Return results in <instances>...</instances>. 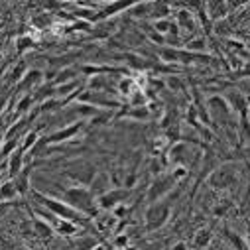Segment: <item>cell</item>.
I'll list each match as a JSON object with an SVG mask.
<instances>
[{
    "instance_id": "1",
    "label": "cell",
    "mask_w": 250,
    "mask_h": 250,
    "mask_svg": "<svg viewBox=\"0 0 250 250\" xmlns=\"http://www.w3.org/2000/svg\"><path fill=\"white\" fill-rule=\"evenodd\" d=\"M32 193H34V199H36L42 207H45L47 211H51L53 215L65 219V221H71V223H75L77 227H83V229H91V227H93L91 217H87V215H83L81 211L73 209V207L67 205L65 201L55 199V197H51V195H43V193H40V191H32Z\"/></svg>"
},
{
    "instance_id": "2",
    "label": "cell",
    "mask_w": 250,
    "mask_h": 250,
    "mask_svg": "<svg viewBox=\"0 0 250 250\" xmlns=\"http://www.w3.org/2000/svg\"><path fill=\"white\" fill-rule=\"evenodd\" d=\"M61 201H65L67 205H71L73 209L81 211L83 215L95 219L99 215V205H97V197L89 191V187L85 185H73V187H67V189H63L59 193Z\"/></svg>"
},
{
    "instance_id": "3",
    "label": "cell",
    "mask_w": 250,
    "mask_h": 250,
    "mask_svg": "<svg viewBox=\"0 0 250 250\" xmlns=\"http://www.w3.org/2000/svg\"><path fill=\"white\" fill-rule=\"evenodd\" d=\"M207 110H209V118L227 124V126H232V124H238L236 114L232 112L229 101L223 95H213L207 99Z\"/></svg>"
},
{
    "instance_id": "4",
    "label": "cell",
    "mask_w": 250,
    "mask_h": 250,
    "mask_svg": "<svg viewBox=\"0 0 250 250\" xmlns=\"http://www.w3.org/2000/svg\"><path fill=\"white\" fill-rule=\"evenodd\" d=\"M207 183L213 187V189H229V187H232L236 183V166L230 162L217 166L209 173Z\"/></svg>"
},
{
    "instance_id": "5",
    "label": "cell",
    "mask_w": 250,
    "mask_h": 250,
    "mask_svg": "<svg viewBox=\"0 0 250 250\" xmlns=\"http://www.w3.org/2000/svg\"><path fill=\"white\" fill-rule=\"evenodd\" d=\"M95 173H97L95 166L91 162H87V160H75V162L67 164V167H65V175L71 181H75L77 185H85V187H89V183L93 181Z\"/></svg>"
},
{
    "instance_id": "6",
    "label": "cell",
    "mask_w": 250,
    "mask_h": 250,
    "mask_svg": "<svg viewBox=\"0 0 250 250\" xmlns=\"http://www.w3.org/2000/svg\"><path fill=\"white\" fill-rule=\"evenodd\" d=\"M169 215H171V209H169L167 203H164V201L150 203V207L146 211V230L162 229L169 221Z\"/></svg>"
},
{
    "instance_id": "7",
    "label": "cell",
    "mask_w": 250,
    "mask_h": 250,
    "mask_svg": "<svg viewBox=\"0 0 250 250\" xmlns=\"http://www.w3.org/2000/svg\"><path fill=\"white\" fill-rule=\"evenodd\" d=\"M177 185V179L169 173V175H158L152 183H150V187H148V193H146V199H148V203H156V201H162L173 187Z\"/></svg>"
},
{
    "instance_id": "8",
    "label": "cell",
    "mask_w": 250,
    "mask_h": 250,
    "mask_svg": "<svg viewBox=\"0 0 250 250\" xmlns=\"http://www.w3.org/2000/svg\"><path fill=\"white\" fill-rule=\"evenodd\" d=\"M128 195H130V189H126V187H114V189L110 187L106 193H103L101 197H97V205H99L101 211L110 213L114 207H118V205H122L124 201H126Z\"/></svg>"
},
{
    "instance_id": "9",
    "label": "cell",
    "mask_w": 250,
    "mask_h": 250,
    "mask_svg": "<svg viewBox=\"0 0 250 250\" xmlns=\"http://www.w3.org/2000/svg\"><path fill=\"white\" fill-rule=\"evenodd\" d=\"M81 128H83V120L79 118V120H75V122H71L69 126H63V128H59V130H55L53 134H45V142H47V146H55V144H65V142H71L79 132H81Z\"/></svg>"
},
{
    "instance_id": "10",
    "label": "cell",
    "mask_w": 250,
    "mask_h": 250,
    "mask_svg": "<svg viewBox=\"0 0 250 250\" xmlns=\"http://www.w3.org/2000/svg\"><path fill=\"white\" fill-rule=\"evenodd\" d=\"M223 97L229 101V104H230L232 112L236 114V118L248 116V110H250V103H248V99H246V97H244L240 91H236V89H229V91H227Z\"/></svg>"
},
{
    "instance_id": "11",
    "label": "cell",
    "mask_w": 250,
    "mask_h": 250,
    "mask_svg": "<svg viewBox=\"0 0 250 250\" xmlns=\"http://www.w3.org/2000/svg\"><path fill=\"white\" fill-rule=\"evenodd\" d=\"M43 81V73L40 69H28L24 79L14 87V93H32V89L40 87Z\"/></svg>"
},
{
    "instance_id": "12",
    "label": "cell",
    "mask_w": 250,
    "mask_h": 250,
    "mask_svg": "<svg viewBox=\"0 0 250 250\" xmlns=\"http://www.w3.org/2000/svg\"><path fill=\"white\" fill-rule=\"evenodd\" d=\"M175 24H177V28H179L181 32H189V34H193V32L197 30L195 14H193L191 10H187V8L177 10V14H175Z\"/></svg>"
},
{
    "instance_id": "13",
    "label": "cell",
    "mask_w": 250,
    "mask_h": 250,
    "mask_svg": "<svg viewBox=\"0 0 250 250\" xmlns=\"http://www.w3.org/2000/svg\"><path fill=\"white\" fill-rule=\"evenodd\" d=\"M110 187H112L110 175L104 173V171H97L95 177H93V181L89 183V191H91L95 197H101L103 193H106V191L110 189Z\"/></svg>"
},
{
    "instance_id": "14",
    "label": "cell",
    "mask_w": 250,
    "mask_h": 250,
    "mask_svg": "<svg viewBox=\"0 0 250 250\" xmlns=\"http://www.w3.org/2000/svg\"><path fill=\"white\" fill-rule=\"evenodd\" d=\"M32 232H34V236H38V238H42V240H49V238H53V234H55V230H53V227L47 223V221H43L42 217H34L32 215Z\"/></svg>"
},
{
    "instance_id": "15",
    "label": "cell",
    "mask_w": 250,
    "mask_h": 250,
    "mask_svg": "<svg viewBox=\"0 0 250 250\" xmlns=\"http://www.w3.org/2000/svg\"><path fill=\"white\" fill-rule=\"evenodd\" d=\"M71 16L75 20H83V22H89V24H99V10L93 4H89V6L79 4V6H75L71 10Z\"/></svg>"
},
{
    "instance_id": "16",
    "label": "cell",
    "mask_w": 250,
    "mask_h": 250,
    "mask_svg": "<svg viewBox=\"0 0 250 250\" xmlns=\"http://www.w3.org/2000/svg\"><path fill=\"white\" fill-rule=\"evenodd\" d=\"M30 173H32V166H24V169L12 179L14 181V187H16V191L18 195H28L30 189H32V185H30Z\"/></svg>"
},
{
    "instance_id": "17",
    "label": "cell",
    "mask_w": 250,
    "mask_h": 250,
    "mask_svg": "<svg viewBox=\"0 0 250 250\" xmlns=\"http://www.w3.org/2000/svg\"><path fill=\"white\" fill-rule=\"evenodd\" d=\"M24 156H26V152L22 148H18L16 152L10 154V158L6 160L8 162V179H14L24 169Z\"/></svg>"
},
{
    "instance_id": "18",
    "label": "cell",
    "mask_w": 250,
    "mask_h": 250,
    "mask_svg": "<svg viewBox=\"0 0 250 250\" xmlns=\"http://www.w3.org/2000/svg\"><path fill=\"white\" fill-rule=\"evenodd\" d=\"M118 118H132V120H150L152 118V110L150 106H128L126 110H122L116 114Z\"/></svg>"
},
{
    "instance_id": "19",
    "label": "cell",
    "mask_w": 250,
    "mask_h": 250,
    "mask_svg": "<svg viewBox=\"0 0 250 250\" xmlns=\"http://www.w3.org/2000/svg\"><path fill=\"white\" fill-rule=\"evenodd\" d=\"M205 12L213 20L227 18V2L225 0H205Z\"/></svg>"
},
{
    "instance_id": "20",
    "label": "cell",
    "mask_w": 250,
    "mask_h": 250,
    "mask_svg": "<svg viewBox=\"0 0 250 250\" xmlns=\"http://www.w3.org/2000/svg\"><path fill=\"white\" fill-rule=\"evenodd\" d=\"M171 14V4L166 0H152L150 2V18L152 20H162V18H169Z\"/></svg>"
},
{
    "instance_id": "21",
    "label": "cell",
    "mask_w": 250,
    "mask_h": 250,
    "mask_svg": "<svg viewBox=\"0 0 250 250\" xmlns=\"http://www.w3.org/2000/svg\"><path fill=\"white\" fill-rule=\"evenodd\" d=\"M34 103H36V99H34V95H32V93L22 95V97L18 99L16 106H14V120H18V118L26 116V112H28V110H32V104H34Z\"/></svg>"
},
{
    "instance_id": "22",
    "label": "cell",
    "mask_w": 250,
    "mask_h": 250,
    "mask_svg": "<svg viewBox=\"0 0 250 250\" xmlns=\"http://www.w3.org/2000/svg\"><path fill=\"white\" fill-rule=\"evenodd\" d=\"M51 227H53V230H55V232H59L61 236H73V234H77V232H79V227H77L75 223L65 221V219H61V217H59Z\"/></svg>"
},
{
    "instance_id": "23",
    "label": "cell",
    "mask_w": 250,
    "mask_h": 250,
    "mask_svg": "<svg viewBox=\"0 0 250 250\" xmlns=\"http://www.w3.org/2000/svg\"><path fill=\"white\" fill-rule=\"evenodd\" d=\"M79 73H81V71H79L77 67H63V69L57 71V75H55V79L51 81V85H63V83L75 81Z\"/></svg>"
},
{
    "instance_id": "24",
    "label": "cell",
    "mask_w": 250,
    "mask_h": 250,
    "mask_svg": "<svg viewBox=\"0 0 250 250\" xmlns=\"http://www.w3.org/2000/svg\"><path fill=\"white\" fill-rule=\"evenodd\" d=\"M26 73H28V65L24 63V61H18V63L12 67V71L8 73V77H6L8 81H6V83L16 87V85H18V83L24 79V75H26Z\"/></svg>"
},
{
    "instance_id": "25",
    "label": "cell",
    "mask_w": 250,
    "mask_h": 250,
    "mask_svg": "<svg viewBox=\"0 0 250 250\" xmlns=\"http://www.w3.org/2000/svg\"><path fill=\"white\" fill-rule=\"evenodd\" d=\"M16 197H18V191H16L12 179H6L4 183H0V203L12 201V199H16Z\"/></svg>"
},
{
    "instance_id": "26",
    "label": "cell",
    "mask_w": 250,
    "mask_h": 250,
    "mask_svg": "<svg viewBox=\"0 0 250 250\" xmlns=\"http://www.w3.org/2000/svg\"><path fill=\"white\" fill-rule=\"evenodd\" d=\"M211 238H213V229L211 227H205L201 230H197L195 238H193V244H195V250H203L205 246L211 244Z\"/></svg>"
},
{
    "instance_id": "27",
    "label": "cell",
    "mask_w": 250,
    "mask_h": 250,
    "mask_svg": "<svg viewBox=\"0 0 250 250\" xmlns=\"http://www.w3.org/2000/svg\"><path fill=\"white\" fill-rule=\"evenodd\" d=\"M225 238L229 240V244L234 248V250H250V244L236 232H232L230 229H225Z\"/></svg>"
},
{
    "instance_id": "28",
    "label": "cell",
    "mask_w": 250,
    "mask_h": 250,
    "mask_svg": "<svg viewBox=\"0 0 250 250\" xmlns=\"http://www.w3.org/2000/svg\"><path fill=\"white\" fill-rule=\"evenodd\" d=\"M150 2H152V0H150ZM150 2H136L128 10V16L138 18V20H148L150 18Z\"/></svg>"
},
{
    "instance_id": "29",
    "label": "cell",
    "mask_w": 250,
    "mask_h": 250,
    "mask_svg": "<svg viewBox=\"0 0 250 250\" xmlns=\"http://www.w3.org/2000/svg\"><path fill=\"white\" fill-rule=\"evenodd\" d=\"M36 45H38L36 40H34L32 36H28V34H22V36L16 38V51H18V53H26V51L34 49Z\"/></svg>"
},
{
    "instance_id": "30",
    "label": "cell",
    "mask_w": 250,
    "mask_h": 250,
    "mask_svg": "<svg viewBox=\"0 0 250 250\" xmlns=\"http://www.w3.org/2000/svg\"><path fill=\"white\" fill-rule=\"evenodd\" d=\"M124 61H126V63H128L130 67L138 69V71H142V69L150 67V65H148V61H146L144 57H140L138 53H126V55H124Z\"/></svg>"
},
{
    "instance_id": "31",
    "label": "cell",
    "mask_w": 250,
    "mask_h": 250,
    "mask_svg": "<svg viewBox=\"0 0 250 250\" xmlns=\"http://www.w3.org/2000/svg\"><path fill=\"white\" fill-rule=\"evenodd\" d=\"M185 49H187V51H193V53H203V51L207 49V40H205V38H201V36L191 38L189 42H187Z\"/></svg>"
},
{
    "instance_id": "32",
    "label": "cell",
    "mask_w": 250,
    "mask_h": 250,
    "mask_svg": "<svg viewBox=\"0 0 250 250\" xmlns=\"http://www.w3.org/2000/svg\"><path fill=\"white\" fill-rule=\"evenodd\" d=\"M148 104V97H146V91H132L128 95V106H146Z\"/></svg>"
},
{
    "instance_id": "33",
    "label": "cell",
    "mask_w": 250,
    "mask_h": 250,
    "mask_svg": "<svg viewBox=\"0 0 250 250\" xmlns=\"http://www.w3.org/2000/svg\"><path fill=\"white\" fill-rule=\"evenodd\" d=\"M213 30H215V34H219V36L227 38V36H230V32H232V26H230V22H229L227 18H221V20H215V24H213Z\"/></svg>"
},
{
    "instance_id": "34",
    "label": "cell",
    "mask_w": 250,
    "mask_h": 250,
    "mask_svg": "<svg viewBox=\"0 0 250 250\" xmlns=\"http://www.w3.org/2000/svg\"><path fill=\"white\" fill-rule=\"evenodd\" d=\"M138 89V83L134 81V79H120L118 81V91H120V95H130L132 91H136Z\"/></svg>"
},
{
    "instance_id": "35",
    "label": "cell",
    "mask_w": 250,
    "mask_h": 250,
    "mask_svg": "<svg viewBox=\"0 0 250 250\" xmlns=\"http://www.w3.org/2000/svg\"><path fill=\"white\" fill-rule=\"evenodd\" d=\"M38 138H40V130H34V132H26L24 136H22V144H20V148L24 150V152H28L36 142H38Z\"/></svg>"
},
{
    "instance_id": "36",
    "label": "cell",
    "mask_w": 250,
    "mask_h": 250,
    "mask_svg": "<svg viewBox=\"0 0 250 250\" xmlns=\"http://www.w3.org/2000/svg\"><path fill=\"white\" fill-rule=\"evenodd\" d=\"M49 22H51L49 12H42V14H38V16L32 18V26L38 28V30H45V28L49 26Z\"/></svg>"
},
{
    "instance_id": "37",
    "label": "cell",
    "mask_w": 250,
    "mask_h": 250,
    "mask_svg": "<svg viewBox=\"0 0 250 250\" xmlns=\"http://www.w3.org/2000/svg\"><path fill=\"white\" fill-rule=\"evenodd\" d=\"M229 209H230V201H221V203H217V205H215L213 215H215V217H225Z\"/></svg>"
},
{
    "instance_id": "38",
    "label": "cell",
    "mask_w": 250,
    "mask_h": 250,
    "mask_svg": "<svg viewBox=\"0 0 250 250\" xmlns=\"http://www.w3.org/2000/svg\"><path fill=\"white\" fill-rule=\"evenodd\" d=\"M65 6V2H61V0H43V8L49 12V10H61Z\"/></svg>"
},
{
    "instance_id": "39",
    "label": "cell",
    "mask_w": 250,
    "mask_h": 250,
    "mask_svg": "<svg viewBox=\"0 0 250 250\" xmlns=\"http://www.w3.org/2000/svg\"><path fill=\"white\" fill-rule=\"evenodd\" d=\"M97 246V240L93 236H85L79 244H77V250H93Z\"/></svg>"
},
{
    "instance_id": "40",
    "label": "cell",
    "mask_w": 250,
    "mask_h": 250,
    "mask_svg": "<svg viewBox=\"0 0 250 250\" xmlns=\"http://www.w3.org/2000/svg\"><path fill=\"white\" fill-rule=\"evenodd\" d=\"M8 101H10V95H0V116H2L8 108Z\"/></svg>"
},
{
    "instance_id": "41",
    "label": "cell",
    "mask_w": 250,
    "mask_h": 250,
    "mask_svg": "<svg viewBox=\"0 0 250 250\" xmlns=\"http://www.w3.org/2000/svg\"><path fill=\"white\" fill-rule=\"evenodd\" d=\"M116 246H126L128 244V234H118L116 240H114Z\"/></svg>"
},
{
    "instance_id": "42",
    "label": "cell",
    "mask_w": 250,
    "mask_h": 250,
    "mask_svg": "<svg viewBox=\"0 0 250 250\" xmlns=\"http://www.w3.org/2000/svg\"><path fill=\"white\" fill-rule=\"evenodd\" d=\"M171 250H187V244H185V242H177Z\"/></svg>"
},
{
    "instance_id": "43",
    "label": "cell",
    "mask_w": 250,
    "mask_h": 250,
    "mask_svg": "<svg viewBox=\"0 0 250 250\" xmlns=\"http://www.w3.org/2000/svg\"><path fill=\"white\" fill-rule=\"evenodd\" d=\"M61 2H65V4H83L85 0H61Z\"/></svg>"
},
{
    "instance_id": "44",
    "label": "cell",
    "mask_w": 250,
    "mask_h": 250,
    "mask_svg": "<svg viewBox=\"0 0 250 250\" xmlns=\"http://www.w3.org/2000/svg\"><path fill=\"white\" fill-rule=\"evenodd\" d=\"M246 230H248V240H246V242L250 244V215H248V225H246Z\"/></svg>"
},
{
    "instance_id": "45",
    "label": "cell",
    "mask_w": 250,
    "mask_h": 250,
    "mask_svg": "<svg viewBox=\"0 0 250 250\" xmlns=\"http://www.w3.org/2000/svg\"><path fill=\"white\" fill-rule=\"evenodd\" d=\"M2 144H4V130H0V148H2Z\"/></svg>"
},
{
    "instance_id": "46",
    "label": "cell",
    "mask_w": 250,
    "mask_h": 250,
    "mask_svg": "<svg viewBox=\"0 0 250 250\" xmlns=\"http://www.w3.org/2000/svg\"><path fill=\"white\" fill-rule=\"evenodd\" d=\"M93 2H101V4H104V6H106L108 2H112V0H93Z\"/></svg>"
},
{
    "instance_id": "47",
    "label": "cell",
    "mask_w": 250,
    "mask_h": 250,
    "mask_svg": "<svg viewBox=\"0 0 250 250\" xmlns=\"http://www.w3.org/2000/svg\"><path fill=\"white\" fill-rule=\"evenodd\" d=\"M246 2H248V0H234V4H236V6H240V4H246Z\"/></svg>"
},
{
    "instance_id": "48",
    "label": "cell",
    "mask_w": 250,
    "mask_h": 250,
    "mask_svg": "<svg viewBox=\"0 0 250 250\" xmlns=\"http://www.w3.org/2000/svg\"><path fill=\"white\" fill-rule=\"evenodd\" d=\"M93 250H104V248H103V246H99V244H97V246H95V248H93Z\"/></svg>"
},
{
    "instance_id": "49",
    "label": "cell",
    "mask_w": 250,
    "mask_h": 250,
    "mask_svg": "<svg viewBox=\"0 0 250 250\" xmlns=\"http://www.w3.org/2000/svg\"><path fill=\"white\" fill-rule=\"evenodd\" d=\"M12 250H28V248H20V246H16V248H12Z\"/></svg>"
}]
</instances>
